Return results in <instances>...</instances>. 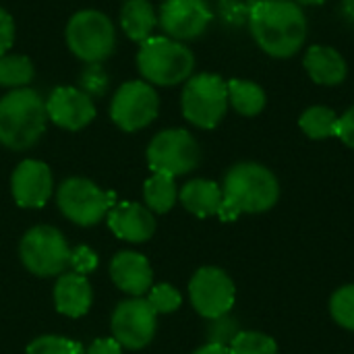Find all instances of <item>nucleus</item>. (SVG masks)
<instances>
[{
	"label": "nucleus",
	"mask_w": 354,
	"mask_h": 354,
	"mask_svg": "<svg viewBox=\"0 0 354 354\" xmlns=\"http://www.w3.org/2000/svg\"><path fill=\"white\" fill-rule=\"evenodd\" d=\"M340 15L346 23L354 25V0H342L340 2Z\"/></svg>",
	"instance_id": "38"
},
{
	"label": "nucleus",
	"mask_w": 354,
	"mask_h": 354,
	"mask_svg": "<svg viewBox=\"0 0 354 354\" xmlns=\"http://www.w3.org/2000/svg\"><path fill=\"white\" fill-rule=\"evenodd\" d=\"M25 354H83L79 342L64 336H39L29 342Z\"/></svg>",
	"instance_id": "29"
},
{
	"label": "nucleus",
	"mask_w": 354,
	"mask_h": 354,
	"mask_svg": "<svg viewBox=\"0 0 354 354\" xmlns=\"http://www.w3.org/2000/svg\"><path fill=\"white\" fill-rule=\"evenodd\" d=\"M46 100L29 87L0 97V145L12 151L33 147L46 131Z\"/></svg>",
	"instance_id": "3"
},
{
	"label": "nucleus",
	"mask_w": 354,
	"mask_h": 354,
	"mask_svg": "<svg viewBox=\"0 0 354 354\" xmlns=\"http://www.w3.org/2000/svg\"><path fill=\"white\" fill-rule=\"evenodd\" d=\"M230 354H278L274 338L261 332H239L228 344Z\"/></svg>",
	"instance_id": "26"
},
{
	"label": "nucleus",
	"mask_w": 354,
	"mask_h": 354,
	"mask_svg": "<svg viewBox=\"0 0 354 354\" xmlns=\"http://www.w3.org/2000/svg\"><path fill=\"white\" fill-rule=\"evenodd\" d=\"M180 110L187 122L197 129H216L228 110L226 81L216 73H199L185 81Z\"/></svg>",
	"instance_id": "6"
},
{
	"label": "nucleus",
	"mask_w": 354,
	"mask_h": 354,
	"mask_svg": "<svg viewBox=\"0 0 354 354\" xmlns=\"http://www.w3.org/2000/svg\"><path fill=\"white\" fill-rule=\"evenodd\" d=\"M35 77L33 62L23 54H4L0 56V87L23 89Z\"/></svg>",
	"instance_id": "25"
},
{
	"label": "nucleus",
	"mask_w": 354,
	"mask_h": 354,
	"mask_svg": "<svg viewBox=\"0 0 354 354\" xmlns=\"http://www.w3.org/2000/svg\"><path fill=\"white\" fill-rule=\"evenodd\" d=\"M247 27L261 52L278 60L297 56L309 35L307 15L292 0H249Z\"/></svg>",
	"instance_id": "1"
},
{
	"label": "nucleus",
	"mask_w": 354,
	"mask_h": 354,
	"mask_svg": "<svg viewBox=\"0 0 354 354\" xmlns=\"http://www.w3.org/2000/svg\"><path fill=\"white\" fill-rule=\"evenodd\" d=\"M330 313L338 326L354 332V284L342 286L332 295Z\"/></svg>",
	"instance_id": "27"
},
{
	"label": "nucleus",
	"mask_w": 354,
	"mask_h": 354,
	"mask_svg": "<svg viewBox=\"0 0 354 354\" xmlns=\"http://www.w3.org/2000/svg\"><path fill=\"white\" fill-rule=\"evenodd\" d=\"M112 338L129 351L145 348L158 330V313L151 309L147 299L131 297L116 305L110 322Z\"/></svg>",
	"instance_id": "12"
},
{
	"label": "nucleus",
	"mask_w": 354,
	"mask_h": 354,
	"mask_svg": "<svg viewBox=\"0 0 354 354\" xmlns=\"http://www.w3.org/2000/svg\"><path fill=\"white\" fill-rule=\"evenodd\" d=\"M106 220L112 234L127 243H145L156 232L153 212H149L141 203H131V201L114 203Z\"/></svg>",
	"instance_id": "16"
},
{
	"label": "nucleus",
	"mask_w": 354,
	"mask_h": 354,
	"mask_svg": "<svg viewBox=\"0 0 354 354\" xmlns=\"http://www.w3.org/2000/svg\"><path fill=\"white\" fill-rule=\"evenodd\" d=\"M228 89V106H232L241 116H257L263 112L268 104L266 89L249 79H228L226 81Z\"/></svg>",
	"instance_id": "22"
},
{
	"label": "nucleus",
	"mask_w": 354,
	"mask_h": 354,
	"mask_svg": "<svg viewBox=\"0 0 354 354\" xmlns=\"http://www.w3.org/2000/svg\"><path fill=\"white\" fill-rule=\"evenodd\" d=\"M178 199V187L174 176L153 172L143 185V205L153 214H166Z\"/></svg>",
	"instance_id": "23"
},
{
	"label": "nucleus",
	"mask_w": 354,
	"mask_h": 354,
	"mask_svg": "<svg viewBox=\"0 0 354 354\" xmlns=\"http://www.w3.org/2000/svg\"><path fill=\"white\" fill-rule=\"evenodd\" d=\"M158 112L160 97L147 81L122 83L110 102V118L124 133H137L149 127L158 118Z\"/></svg>",
	"instance_id": "10"
},
{
	"label": "nucleus",
	"mask_w": 354,
	"mask_h": 354,
	"mask_svg": "<svg viewBox=\"0 0 354 354\" xmlns=\"http://www.w3.org/2000/svg\"><path fill=\"white\" fill-rule=\"evenodd\" d=\"M56 203L68 222L89 228L108 216L110 207L116 203V195L112 191L100 189L89 178L71 176L60 183L56 191Z\"/></svg>",
	"instance_id": "8"
},
{
	"label": "nucleus",
	"mask_w": 354,
	"mask_h": 354,
	"mask_svg": "<svg viewBox=\"0 0 354 354\" xmlns=\"http://www.w3.org/2000/svg\"><path fill=\"white\" fill-rule=\"evenodd\" d=\"M178 199L183 207L193 216L209 218V216H218L224 195L218 183L207 178H193L178 191Z\"/></svg>",
	"instance_id": "20"
},
{
	"label": "nucleus",
	"mask_w": 354,
	"mask_h": 354,
	"mask_svg": "<svg viewBox=\"0 0 354 354\" xmlns=\"http://www.w3.org/2000/svg\"><path fill=\"white\" fill-rule=\"evenodd\" d=\"M212 21L214 10L205 0H164L158 12L164 35L183 44L201 37Z\"/></svg>",
	"instance_id": "13"
},
{
	"label": "nucleus",
	"mask_w": 354,
	"mask_h": 354,
	"mask_svg": "<svg viewBox=\"0 0 354 354\" xmlns=\"http://www.w3.org/2000/svg\"><path fill=\"white\" fill-rule=\"evenodd\" d=\"M93 303V290L87 276L77 272H64L54 284V307L60 315L83 317Z\"/></svg>",
	"instance_id": "19"
},
{
	"label": "nucleus",
	"mask_w": 354,
	"mask_h": 354,
	"mask_svg": "<svg viewBox=\"0 0 354 354\" xmlns=\"http://www.w3.org/2000/svg\"><path fill=\"white\" fill-rule=\"evenodd\" d=\"M108 87V77L104 73V68L100 64H89L83 75H81V89L87 93V95H102Z\"/></svg>",
	"instance_id": "31"
},
{
	"label": "nucleus",
	"mask_w": 354,
	"mask_h": 354,
	"mask_svg": "<svg viewBox=\"0 0 354 354\" xmlns=\"http://www.w3.org/2000/svg\"><path fill=\"white\" fill-rule=\"evenodd\" d=\"M338 118L340 116L328 106H311L301 114L299 127L309 139L324 141L338 135Z\"/></svg>",
	"instance_id": "24"
},
{
	"label": "nucleus",
	"mask_w": 354,
	"mask_h": 354,
	"mask_svg": "<svg viewBox=\"0 0 354 354\" xmlns=\"http://www.w3.org/2000/svg\"><path fill=\"white\" fill-rule=\"evenodd\" d=\"M48 120L64 131H81L95 118L93 97L79 87L60 85L46 100Z\"/></svg>",
	"instance_id": "15"
},
{
	"label": "nucleus",
	"mask_w": 354,
	"mask_h": 354,
	"mask_svg": "<svg viewBox=\"0 0 354 354\" xmlns=\"http://www.w3.org/2000/svg\"><path fill=\"white\" fill-rule=\"evenodd\" d=\"M189 299L193 309L212 322L230 313L236 301V286L222 268L205 266L193 274L189 282Z\"/></svg>",
	"instance_id": "11"
},
{
	"label": "nucleus",
	"mask_w": 354,
	"mask_h": 354,
	"mask_svg": "<svg viewBox=\"0 0 354 354\" xmlns=\"http://www.w3.org/2000/svg\"><path fill=\"white\" fill-rule=\"evenodd\" d=\"M236 334H239V332H236V324H234V319H230L228 315L218 317V319H212V328H209V342H216V344L228 346Z\"/></svg>",
	"instance_id": "33"
},
{
	"label": "nucleus",
	"mask_w": 354,
	"mask_h": 354,
	"mask_svg": "<svg viewBox=\"0 0 354 354\" xmlns=\"http://www.w3.org/2000/svg\"><path fill=\"white\" fill-rule=\"evenodd\" d=\"M15 35H17V27L12 17L4 8H0V56L10 52L15 44Z\"/></svg>",
	"instance_id": "34"
},
{
	"label": "nucleus",
	"mask_w": 354,
	"mask_h": 354,
	"mask_svg": "<svg viewBox=\"0 0 354 354\" xmlns=\"http://www.w3.org/2000/svg\"><path fill=\"white\" fill-rule=\"evenodd\" d=\"M19 257L27 272L39 278H52L66 272L71 247L64 234L50 224L29 228L19 243Z\"/></svg>",
	"instance_id": "7"
},
{
	"label": "nucleus",
	"mask_w": 354,
	"mask_h": 354,
	"mask_svg": "<svg viewBox=\"0 0 354 354\" xmlns=\"http://www.w3.org/2000/svg\"><path fill=\"white\" fill-rule=\"evenodd\" d=\"M218 15L228 27H243L249 21V2L243 0H220Z\"/></svg>",
	"instance_id": "30"
},
{
	"label": "nucleus",
	"mask_w": 354,
	"mask_h": 354,
	"mask_svg": "<svg viewBox=\"0 0 354 354\" xmlns=\"http://www.w3.org/2000/svg\"><path fill=\"white\" fill-rule=\"evenodd\" d=\"M97 255L93 249L85 247V245H79L75 249H71V261H68V268H73V272L77 274H89L97 268Z\"/></svg>",
	"instance_id": "32"
},
{
	"label": "nucleus",
	"mask_w": 354,
	"mask_h": 354,
	"mask_svg": "<svg viewBox=\"0 0 354 354\" xmlns=\"http://www.w3.org/2000/svg\"><path fill=\"white\" fill-rule=\"evenodd\" d=\"M110 278L129 297H143L153 286L151 263L135 251H120L110 261Z\"/></svg>",
	"instance_id": "17"
},
{
	"label": "nucleus",
	"mask_w": 354,
	"mask_h": 354,
	"mask_svg": "<svg viewBox=\"0 0 354 354\" xmlns=\"http://www.w3.org/2000/svg\"><path fill=\"white\" fill-rule=\"evenodd\" d=\"M297 2L299 6H319V4H326L328 0H292Z\"/></svg>",
	"instance_id": "39"
},
{
	"label": "nucleus",
	"mask_w": 354,
	"mask_h": 354,
	"mask_svg": "<svg viewBox=\"0 0 354 354\" xmlns=\"http://www.w3.org/2000/svg\"><path fill=\"white\" fill-rule=\"evenodd\" d=\"M10 193L19 207L39 209L54 193L52 170L41 160H23L10 176Z\"/></svg>",
	"instance_id": "14"
},
{
	"label": "nucleus",
	"mask_w": 354,
	"mask_h": 354,
	"mask_svg": "<svg viewBox=\"0 0 354 354\" xmlns=\"http://www.w3.org/2000/svg\"><path fill=\"white\" fill-rule=\"evenodd\" d=\"M147 303L158 315L174 313L183 305V295L172 284H156L147 292Z\"/></svg>",
	"instance_id": "28"
},
{
	"label": "nucleus",
	"mask_w": 354,
	"mask_h": 354,
	"mask_svg": "<svg viewBox=\"0 0 354 354\" xmlns=\"http://www.w3.org/2000/svg\"><path fill=\"white\" fill-rule=\"evenodd\" d=\"M346 147L354 149V106H351L340 118H338V135H336Z\"/></svg>",
	"instance_id": "35"
},
{
	"label": "nucleus",
	"mask_w": 354,
	"mask_h": 354,
	"mask_svg": "<svg viewBox=\"0 0 354 354\" xmlns=\"http://www.w3.org/2000/svg\"><path fill=\"white\" fill-rule=\"evenodd\" d=\"M305 71L309 79L324 87H336L342 85L348 77V64L346 58L332 46H309L303 58Z\"/></svg>",
	"instance_id": "18"
},
{
	"label": "nucleus",
	"mask_w": 354,
	"mask_h": 354,
	"mask_svg": "<svg viewBox=\"0 0 354 354\" xmlns=\"http://www.w3.org/2000/svg\"><path fill=\"white\" fill-rule=\"evenodd\" d=\"M201 162V147L197 139L185 129L160 131L147 145V164L151 172L183 176L193 172Z\"/></svg>",
	"instance_id": "9"
},
{
	"label": "nucleus",
	"mask_w": 354,
	"mask_h": 354,
	"mask_svg": "<svg viewBox=\"0 0 354 354\" xmlns=\"http://www.w3.org/2000/svg\"><path fill=\"white\" fill-rule=\"evenodd\" d=\"M68 50L87 64H100L116 48V29L112 19L93 8L75 12L66 23Z\"/></svg>",
	"instance_id": "5"
},
{
	"label": "nucleus",
	"mask_w": 354,
	"mask_h": 354,
	"mask_svg": "<svg viewBox=\"0 0 354 354\" xmlns=\"http://www.w3.org/2000/svg\"><path fill=\"white\" fill-rule=\"evenodd\" d=\"M137 66L149 85L174 87L193 77L195 54L183 41L166 35H151L137 52Z\"/></svg>",
	"instance_id": "4"
},
{
	"label": "nucleus",
	"mask_w": 354,
	"mask_h": 354,
	"mask_svg": "<svg viewBox=\"0 0 354 354\" xmlns=\"http://www.w3.org/2000/svg\"><path fill=\"white\" fill-rule=\"evenodd\" d=\"M85 354H122V346L114 338H97L89 344Z\"/></svg>",
	"instance_id": "36"
},
{
	"label": "nucleus",
	"mask_w": 354,
	"mask_h": 354,
	"mask_svg": "<svg viewBox=\"0 0 354 354\" xmlns=\"http://www.w3.org/2000/svg\"><path fill=\"white\" fill-rule=\"evenodd\" d=\"M158 25V12L149 0H127L120 8V27L124 35L137 44H143L153 35Z\"/></svg>",
	"instance_id": "21"
},
{
	"label": "nucleus",
	"mask_w": 354,
	"mask_h": 354,
	"mask_svg": "<svg viewBox=\"0 0 354 354\" xmlns=\"http://www.w3.org/2000/svg\"><path fill=\"white\" fill-rule=\"evenodd\" d=\"M222 205L218 218L234 222L241 214H263L280 199V183L276 174L257 162H239L222 183Z\"/></svg>",
	"instance_id": "2"
},
{
	"label": "nucleus",
	"mask_w": 354,
	"mask_h": 354,
	"mask_svg": "<svg viewBox=\"0 0 354 354\" xmlns=\"http://www.w3.org/2000/svg\"><path fill=\"white\" fill-rule=\"evenodd\" d=\"M193 354H230V353H228V346H222V344H216V342H207V344H203L201 348H197Z\"/></svg>",
	"instance_id": "37"
}]
</instances>
